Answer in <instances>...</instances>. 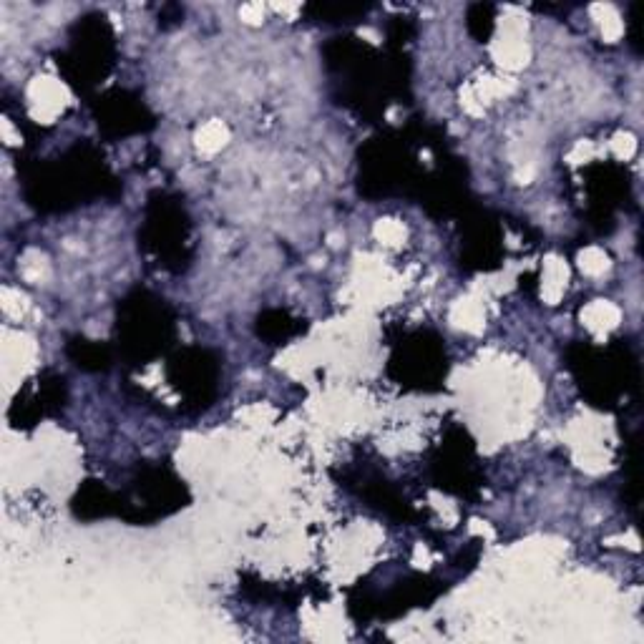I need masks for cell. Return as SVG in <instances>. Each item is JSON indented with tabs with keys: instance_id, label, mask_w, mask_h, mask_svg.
Returning a JSON list of instances; mask_svg holds the SVG:
<instances>
[{
	"instance_id": "obj_1",
	"label": "cell",
	"mask_w": 644,
	"mask_h": 644,
	"mask_svg": "<svg viewBox=\"0 0 644 644\" xmlns=\"http://www.w3.org/2000/svg\"><path fill=\"white\" fill-rule=\"evenodd\" d=\"M172 328V320L167 315V307L161 300L136 292L124 305V317L119 322V333L124 335L126 353L136 355L139 360L151 358L161 350L159 340H164Z\"/></svg>"
},
{
	"instance_id": "obj_2",
	"label": "cell",
	"mask_w": 644,
	"mask_h": 644,
	"mask_svg": "<svg viewBox=\"0 0 644 644\" xmlns=\"http://www.w3.org/2000/svg\"><path fill=\"white\" fill-rule=\"evenodd\" d=\"M174 368H177L179 388H182L184 393L197 390L199 400L207 395V390H212L214 378H217V370H214V363L209 360V355L199 353V350H189L187 355H179V358L174 360Z\"/></svg>"
},
{
	"instance_id": "obj_3",
	"label": "cell",
	"mask_w": 644,
	"mask_h": 644,
	"mask_svg": "<svg viewBox=\"0 0 644 644\" xmlns=\"http://www.w3.org/2000/svg\"><path fill=\"white\" fill-rule=\"evenodd\" d=\"M144 109L141 106H134L131 101H114V104L106 109L104 116V126H114L116 134H131V131H141L144 129Z\"/></svg>"
},
{
	"instance_id": "obj_4",
	"label": "cell",
	"mask_w": 644,
	"mask_h": 644,
	"mask_svg": "<svg viewBox=\"0 0 644 644\" xmlns=\"http://www.w3.org/2000/svg\"><path fill=\"white\" fill-rule=\"evenodd\" d=\"M78 365H84V368H106L109 363V350L101 348V345H91V343H81V353L76 355Z\"/></svg>"
}]
</instances>
